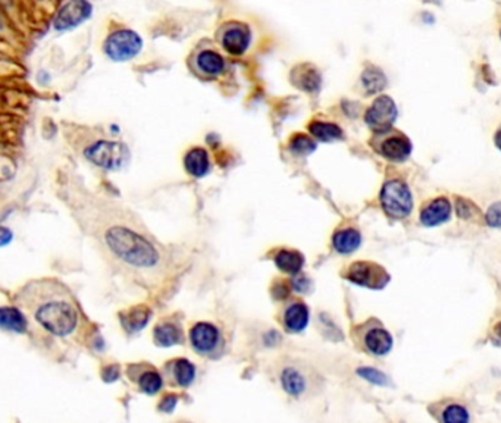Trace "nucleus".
Here are the masks:
<instances>
[{
    "label": "nucleus",
    "instance_id": "1",
    "mask_svg": "<svg viewBox=\"0 0 501 423\" xmlns=\"http://www.w3.org/2000/svg\"><path fill=\"white\" fill-rule=\"evenodd\" d=\"M24 313L42 330L58 338L72 335L80 325V311L72 292L55 280L28 282L18 294Z\"/></svg>",
    "mask_w": 501,
    "mask_h": 423
},
{
    "label": "nucleus",
    "instance_id": "2",
    "mask_svg": "<svg viewBox=\"0 0 501 423\" xmlns=\"http://www.w3.org/2000/svg\"><path fill=\"white\" fill-rule=\"evenodd\" d=\"M110 250L128 265L150 268L158 262V253L143 237L132 234L127 228H110L106 234Z\"/></svg>",
    "mask_w": 501,
    "mask_h": 423
},
{
    "label": "nucleus",
    "instance_id": "3",
    "mask_svg": "<svg viewBox=\"0 0 501 423\" xmlns=\"http://www.w3.org/2000/svg\"><path fill=\"white\" fill-rule=\"evenodd\" d=\"M381 204L386 214L395 219H403L410 215L413 209L412 193L403 181L391 180L381 190Z\"/></svg>",
    "mask_w": 501,
    "mask_h": 423
},
{
    "label": "nucleus",
    "instance_id": "4",
    "mask_svg": "<svg viewBox=\"0 0 501 423\" xmlns=\"http://www.w3.org/2000/svg\"><path fill=\"white\" fill-rule=\"evenodd\" d=\"M191 347L208 359H218L224 354L225 339L215 325L208 322H198L190 331Z\"/></svg>",
    "mask_w": 501,
    "mask_h": 423
},
{
    "label": "nucleus",
    "instance_id": "5",
    "mask_svg": "<svg viewBox=\"0 0 501 423\" xmlns=\"http://www.w3.org/2000/svg\"><path fill=\"white\" fill-rule=\"evenodd\" d=\"M86 157L100 168L115 171L127 164L129 150L122 143L100 140L86 149Z\"/></svg>",
    "mask_w": 501,
    "mask_h": 423
},
{
    "label": "nucleus",
    "instance_id": "6",
    "mask_svg": "<svg viewBox=\"0 0 501 423\" xmlns=\"http://www.w3.org/2000/svg\"><path fill=\"white\" fill-rule=\"evenodd\" d=\"M143 48V39L136 31L122 28L112 32L105 41V53L115 62L134 59Z\"/></svg>",
    "mask_w": 501,
    "mask_h": 423
},
{
    "label": "nucleus",
    "instance_id": "7",
    "mask_svg": "<svg viewBox=\"0 0 501 423\" xmlns=\"http://www.w3.org/2000/svg\"><path fill=\"white\" fill-rule=\"evenodd\" d=\"M371 143L378 155L391 162H403L412 153L410 140L403 133L395 131L393 128L382 133H375Z\"/></svg>",
    "mask_w": 501,
    "mask_h": 423
},
{
    "label": "nucleus",
    "instance_id": "8",
    "mask_svg": "<svg viewBox=\"0 0 501 423\" xmlns=\"http://www.w3.org/2000/svg\"><path fill=\"white\" fill-rule=\"evenodd\" d=\"M344 276L350 282L372 289H381L390 281L387 271L374 262H355L348 266Z\"/></svg>",
    "mask_w": 501,
    "mask_h": 423
},
{
    "label": "nucleus",
    "instance_id": "9",
    "mask_svg": "<svg viewBox=\"0 0 501 423\" xmlns=\"http://www.w3.org/2000/svg\"><path fill=\"white\" fill-rule=\"evenodd\" d=\"M397 106L390 96L382 94L376 97L372 106L366 110L364 121L375 133L387 131L393 128L397 119Z\"/></svg>",
    "mask_w": 501,
    "mask_h": 423
},
{
    "label": "nucleus",
    "instance_id": "10",
    "mask_svg": "<svg viewBox=\"0 0 501 423\" xmlns=\"http://www.w3.org/2000/svg\"><path fill=\"white\" fill-rule=\"evenodd\" d=\"M93 6L89 0H70L65 4L55 18V28L58 31H66L81 25L90 18Z\"/></svg>",
    "mask_w": 501,
    "mask_h": 423
},
{
    "label": "nucleus",
    "instance_id": "11",
    "mask_svg": "<svg viewBox=\"0 0 501 423\" xmlns=\"http://www.w3.org/2000/svg\"><path fill=\"white\" fill-rule=\"evenodd\" d=\"M162 377L171 386L189 388L196 378V367L187 359H174L162 367Z\"/></svg>",
    "mask_w": 501,
    "mask_h": 423
},
{
    "label": "nucleus",
    "instance_id": "12",
    "mask_svg": "<svg viewBox=\"0 0 501 423\" xmlns=\"http://www.w3.org/2000/svg\"><path fill=\"white\" fill-rule=\"evenodd\" d=\"M252 41V32L244 24H228L224 28L221 36V44L229 55L240 56L243 55Z\"/></svg>",
    "mask_w": 501,
    "mask_h": 423
},
{
    "label": "nucleus",
    "instance_id": "13",
    "mask_svg": "<svg viewBox=\"0 0 501 423\" xmlns=\"http://www.w3.org/2000/svg\"><path fill=\"white\" fill-rule=\"evenodd\" d=\"M129 378L134 381L141 393L147 396H155L160 391L163 385V377L155 369L146 365H134L128 369Z\"/></svg>",
    "mask_w": 501,
    "mask_h": 423
},
{
    "label": "nucleus",
    "instance_id": "14",
    "mask_svg": "<svg viewBox=\"0 0 501 423\" xmlns=\"http://www.w3.org/2000/svg\"><path fill=\"white\" fill-rule=\"evenodd\" d=\"M452 216V203L445 197L433 199L421 212V222L425 226H437L447 222Z\"/></svg>",
    "mask_w": 501,
    "mask_h": 423
},
{
    "label": "nucleus",
    "instance_id": "15",
    "mask_svg": "<svg viewBox=\"0 0 501 423\" xmlns=\"http://www.w3.org/2000/svg\"><path fill=\"white\" fill-rule=\"evenodd\" d=\"M282 323L288 332H302L309 323V308L305 303L288 304L282 315Z\"/></svg>",
    "mask_w": 501,
    "mask_h": 423
},
{
    "label": "nucleus",
    "instance_id": "16",
    "mask_svg": "<svg viewBox=\"0 0 501 423\" xmlns=\"http://www.w3.org/2000/svg\"><path fill=\"white\" fill-rule=\"evenodd\" d=\"M153 337H155V341L158 346L171 347V346L182 343L184 334H182L181 325L177 320L165 319L156 325Z\"/></svg>",
    "mask_w": 501,
    "mask_h": 423
},
{
    "label": "nucleus",
    "instance_id": "17",
    "mask_svg": "<svg viewBox=\"0 0 501 423\" xmlns=\"http://www.w3.org/2000/svg\"><path fill=\"white\" fill-rule=\"evenodd\" d=\"M363 343H364L366 350L369 353H372L375 356H383V354H387L388 351H391L393 344H394V339H393L391 334L387 330L376 327V328H372V330H369L364 334Z\"/></svg>",
    "mask_w": 501,
    "mask_h": 423
},
{
    "label": "nucleus",
    "instance_id": "18",
    "mask_svg": "<svg viewBox=\"0 0 501 423\" xmlns=\"http://www.w3.org/2000/svg\"><path fill=\"white\" fill-rule=\"evenodd\" d=\"M281 385L284 388V391L288 393L293 397H300L305 394L307 388V379L305 378L303 372L294 367V366H287L281 373Z\"/></svg>",
    "mask_w": 501,
    "mask_h": 423
},
{
    "label": "nucleus",
    "instance_id": "19",
    "mask_svg": "<svg viewBox=\"0 0 501 423\" xmlns=\"http://www.w3.org/2000/svg\"><path fill=\"white\" fill-rule=\"evenodd\" d=\"M196 67L197 70L209 77H216L224 72L225 70V60L224 58L215 51H210V48H206V51H202L197 58H196Z\"/></svg>",
    "mask_w": 501,
    "mask_h": 423
},
{
    "label": "nucleus",
    "instance_id": "20",
    "mask_svg": "<svg viewBox=\"0 0 501 423\" xmlns=\"http://www.w3.org/2000/svg\"><path fill=\"white\" fill-rule=\"evenodd\" d=\"M184 165H186V169L190 175L196 178H202L210 169L209 155L205 149L194 148L186 155V157H184Z\"/></svg>",
    "mask_w": 501,
    "mask_h": 423
},
{
    "label": "nucleus",
    "instance_id": "21",
    "mask_svg": "<svg viewBox=\"0 0 501 423\" xmlns=\"http://www.w3.org/2000/svg\"><path fill=\"white\" fill-rule=\"evenodd\" d=\"M360 242H362V235L357 230H355V228H344V230H340L334 234L332 238L334 249L341 254L353 253L355 250L359 249Z\"/></svg>",
    "mask_w": 501,
    "mask_h": 423
},
{
    "label": "nucleus",
    "instance_id": "22",
    "mask_svg": "<svg viewBox=\"0 0 501 423\" xmlns=\"http://www.w3.org/2000/svg\"><path fill=\"white\" fill-rule=\"evenodd\" d=\"M275 265L282 272L297 275L305 266V257L296 250H279L275 256Z\"/></svg>",
    "mask_w": 501,
    "mask_h": 423
},
{
    "label": "nucleus",
    "instance_id": "23",
    "mask_svg": "<svg viewBox=\"0 0 501 423\" xmlns=\"http://www.w3.org/2000/svg\"><path fill=\"white\" fill-rule=\"evenodd\" d=\"M0 325L6 331L24 332L27 330V319L18 308L2 307V311H0Z\"/></svg>",
    "mask_w": 501,
    "mask_h": 423
},
{
    "label": "nucleus",
    "instance_id": "24",
    "mask_svg": "<svg viewBox=\"0 0 501 423\" xmlns=\"http://www.w3.org/2000/svg\"><path fill=\"white\" fill-rule=\"evenodd\" d=\"M309 131L310 134L319 141L324 143H331L343 138V129L331 122H322V121H313L309 125Z\"/></svg>",
    "mask_w": 501,
    "mask_h": 423
},
{
    "label": "nucleus",
    "instance_id": "25",
    "mask_svg": "<svg viewBox=\"0 0 501 423\" xmlns=\"http://www.w3.org/2000/svg\"><path fill=\"white\" fill-rule=\"evenodd\" d=\"M362 84L367 94H376L386 89L387 78L381 70L369 68L364 70V72L362 74Z\"/></svg>",
    "mask_w": 501,
    "mask_h": 423
},
{
    "label": "nucleus",
    "instance_id": "26",
    "mask_svg": "<svg viewBox=\"0 0 501 423\" xmlns=\"http://www.w3.org/2000/svg\"><path fill=\"white\" fill-rule=\"evenodd\" d=\"M150 318V311L146 307H136L127 313V316L122 315L121 320L124 328L131 332H137L146 327V323L148 322Z\"/></svg>",
    "mask_w": 501,
    "mask_h": 423
},
{
    "label": "nucleus",
    "instance_id": "27",
    "mask_svg": "<svg viewBox=\"0 0 501 423\" xmlns=\"http://www.w3.org/2000/svg\"><path fill=\"white\" fill-rule=\"evenodd\" d=\"M305 71H300L297 78L294 79L296 84L306 91H316L321 86V75L315 68L309 65H303Z\"/></svg>",
    "mask_w": 501,
    "mask_h": 423
},
{
    "label": "nucleus",
    "instance_id": "28",
    "mask_svg": "<svg viewBox=\"0 0 501 423\" xmlns=\"http://www.w3.org/2000/svg\"><path fill=\"white\" fill-rule=\"evenodd\" d=\"M315 149L316 143L305 134H296L290 141V150L297 155H309L315 152Z\"/></svg>",
    "mask_w": 501,
    "mask_h": 423
},
{
    "label": "nucleus",
    "instance_id": "29",
    "mask_svg": "<svg viewBox=\"0 0 501 423\" xmlns=\"http://www.w3.org/2000/svg\"><path fill=\"white\" fill-rule=\"evenodd\" d=\"M443 420L447 423H464L469 420V413L459 404H452L444 410Z\"/></svg>",
    "mask_w": 501,
    "mask_h": 423
},
{
    "label": "nucleus",
    "instance_id": "30",
    "mask_svg": "<svg viewBox=\"0 0 501 423\" xmlns=\"http://www.w3.org/2000/svg\"><path fill=\"white\" fill-rule=\"evenodd\" d=\"M357 373L362 378H364L366 381L374 382L376 385H387L390 382L388 378L383 375V373H381L379 370L372 369V367H362V369L357 370Z\"/></svg>",
    "mask_w": 501,
    "mask_h": 423
},
{
    "label": "nucleus",
    "instance_id": "31",
    "mask_svg": "<svg viewBox=\"0 0 501 423\" xmlns=\"http://www.w3.org/2000/svg\"><path fill=\"white\" fill-rule=\"evenodd\" d=\"M456 212L459 218L462 219H469L472 218L475 214H478V207H475V204L466 199H459L456 202Z\"/></svg>",
    "mask_w": 501,
    "mask_h": 423
},
{
    "label": "nucleus",
    "instance_id": "32",
    "mask_svg": "<svg viewBox=\"0 0 501 423\" xmlns=\"http://www.w3.org/2000/svg\"><path fill=\"white\" fill-rule=\"evenodd\" d=\"M487 223L493 228H501V202L494 203L486 215Z\"/></svg>",
    "mask_w": 501,
    "mask_h": 423
},
{
    "label": "nucleus",
    "instance_id": "33",
    "mask_svg": "<svg viewBox=\"0 0 501 423\" xmlns=\"http://www.w3.org/2000/svg\"><path fill=\"white\" fill-rule=\"evenodd\" d=\"M175 404H177V397L175 396H168V397L163 398V401L159 405V409L163 410V412H172L174 408H175Z\"/></svg>",
    "mask_w": 501,
    "mask_h": 423
},
{
    "label": "nucleus",
    "instance_id": "34",
    "mask_svg": "<svg viewBox=\"0 0 501 423\" xmlns=\"http://www.w3.org/2000/svg\"><path fill=\"white\" fill-rule=\"evenodd\" d=\"M495 145H497V149L501 152V126L498 128V131L495 133Z\"/></svg>",
    "mask_w": 501,
    "mask_h": 423
},
{
    "label": "nucleus",
    "instance_id": "35",
    "mask_svg": "<svg viewBox=\"0 0 501 423\" xmlns=\"http://www.w3.org/2000/svg\"><path fill=\"white\" fill-rule=\"evenodd\" d=\"M494 332H495V337L501 341V322H498L495 325V328H494Z\"/></svg>",
    "mask_w": 501,
    "mask_h": 423
}]
</instances>
